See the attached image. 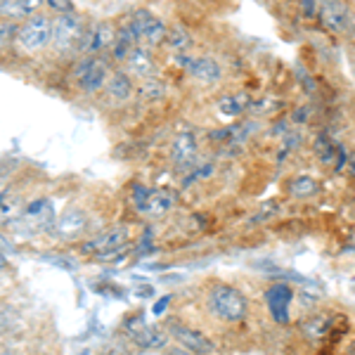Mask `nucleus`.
Here are the masks:
<instances>
[{
    "instance_id": "obj_18",
    "label": "nucleus",
    "mask_w": 355,
    "mask_h": 355,
    "mask_svg": "<svg viewBox=\"0 0 355 355\" xmlns=\"http://www.w3.org/2000/svg\"><path fill=\"white\" fill-rule=\"evenodd\" d=\"M125 67H128V71L133 73V76H140V78H150L154 76V71H157V62H154L152 53L147 48H142V45H137L133 53H130V57L125 60Z\"/></svg>"
},
{
    "instance_id": "obj_26",
    "label": "nucleus",
    "mask_w": 355,
    "mask_h": 355,
    "mask_svg": "<svg viewBox=\"0 0 355 355\" xmlns=\"http://www.w3.org/2000/svg\"><path fill=\"white\" fill-rule=\"evenodd\" d=\"M318 190H320L318 180L311 175H299L289 182V194H294L296 199H308L313 194H318Z\"/></svg>"
},
{
    "instance_id": "obj_20",
    "label": "nucleus",
    "mask_w": 355,
    "mask_h": 355,
    "mask_svg": "<svg viewBox=\"0 0 355 355\" xmlns=\"http://www.w3.org/2000/svg\"><path fill=\"white\" fill-rule=\"evenodd\" d=\"M216 107H218V112L225 114V116H242L244 112H249L251 97L246 93H227L218 97Z\"/></svg>"
},
{
    "instance_id": "obj_1",
    "label": "nucleus",
    "mask_w": 355,
    "mask_h": 355,
    "mask_svg": "<svg viewBox=\"0 0 355 355\" xmlns=\"http://www.w3.org/2000/svg\"><path fill=\"white\" fill-rule=\"evenodd\" d=\"M209 301V311L223 322H242L249 313V301L237 287L230 284H216L206 296Z\"/></svg>"
},
{
    "instance_id": "obj_5",
    "label": "nucleus",
    "mask_w": 355,
    "mask_h": 355,
    "mask_svg": "<svg viewBox=\"0 0 355 355\" xmlns=\"http://www.w3.org/2000/svg\"><path fill=\"white\" fill-rule=\"evenodd\" d=\"M110 64L105 57L97 55H83V60L73 67V78L83 93H97L107 81H110Z\"/></svg>"
},
{
    "instance_id": "obj_28",
    "label": "nucleus",
    "mask_w": 355,
    "mask_h": 355,
    "mask_svg": "<svg viewBox=\"0 0 355 355\" xmlns=\"http://www.w3.org/2000/svg\"><path fill=\"white\" fill-rule=\"evenodd\" d=\"M214 171H216L214 162H197L187 173H182V187H192L197 180H206V178L214 175Z\"/></svg>"
},
{
    "instance_id": "obj_30",
    "label": "nucleus",
    "mask_w": 355,
    "mask_h": 355,
    "mask_svg": "<svg viewBox=\"0 0 355 355\" xmlns=\"http://www.w3.org/2000/svg\"><path fill=\"white\" fill-rule=\"evenodd\" d=\"M275 110H279V100L275 97H266V100H259V102H251L249 112L254 116H263V114H272Z\"/></svg>"
},
{
    "instance_id": "obj_37",
    "label": "nucleus",
    "mask_w": 355,
    "mask_h": 355,
    "mask_svg": "<svg viewBox=\"0 0 355 355\" xmlns=\"http://www.w3.org/2000/svg\"><path fill=\"white\" fill-rule=\"evenodd\" d=\"M168 301H171V296H164L162 301H157V303H154V308H152V313L154 315H162L166 311V306H168Z\"/></svg>"
},
{
    "instance_id": "obj_9",
    "label": "nucleus",
    "mask_w": 355,
    "mask_h": 355,
    "mask_svg": "<svg viewBox=\"0 0 355 355\" xmlns=\"http://www.w3.org/2000/svg\"><path fill=\"white\" fill-rule=\"evenodd\" d=\"M128 19H130V24L135 26V31L140 33V38L147 45H159V43L166 41L168 26H166L164 21L152 12V10L140 8V10H135V12L128 17Z\"/></svg>"
},
{
    "instance_id": "obj_25",
    "label": "nucleus",
    "mask_w": 355,
    "mask_h": 355,
    "mask_svg": "<svg viewBox=\"0 0 355 355\" xmlns=\"http://www.w3.org/2000/svg\"><path fill=\"white\" fill-rule=\"evenodd\" d=\"M43 0H3V19H19L31 17Z\"/></svg>"
},
{
    "instance_id": "obj_14",
    "label": "nucleus",
    "mask_w": 355,
    "mask_h": 355,
    "mask_svg": "<svg viewBox=\"0 0 355 355\" xmlns=\"http://www.w3.org/2000/svg\"><path fill=\"white\" fill-rule=\"evenodd\" d=\"M168 334L173 336L180 346H185L187 351H192V353H218V346H216L209 336L197 329H192V327H187V324H182V322H171Z\"/></svg>"
},
{
    "instance_id": "obj_10",
    "label": "nucleus",
    "mask_w": 355,
    "mask_h": 355,
    "mask_svg": "<svg viewBox=\"0 0 355 355\" xmlns=\"http://www.w3.org/2000/svg\"><path fill=\"white\" fill-rule=\"evenodd\" d=\"M318 17L329 33H346L351 28V10L343 0H320Z\"/></svg>"
},
{
    "instance_id": "obj_19",
    "label": "nucleus",
    "mask_w": 355,
    "mask_h": 355,
    "mask_svg": "<svg viewBox=\"0 0 355 355\" xmlns=\"http://www.w3.org/2000/svg\"><path fill=\"white\" fill-rule=\"evenodd\" d=\"M105 90H107V97H110V100L125 102V100H130V95H133V81H130V76L125 71H114L105 85Z\"/></svg>"
},
{
    "instance_id": "obj_32",
    "label": "nucleus",
    "mask_w": 355,
    "mask_h": 355,
    "mask_svg": "<svg viewBox=\"0 0 355 355\" xmlns=\"http://www.w3.org/2000/svg\"><path fill=\"white\" fill-rule=\"evenodd\" d=\"M48 3V8L53 10L57 15H69V12H76V8H73L71 0H45Z\"/></svg>"
},
{
    "instance_id": "obj_2",
    "label": "nucleus",
    "mask_w": 355,
    "mask_h": 355,
    "mask_svg": "<svg viewBox=\"0 0 355 355\" xmlns=\"http://www.w3.org/2000/svg\"><path fill=\"white\" fill-rule=\"evenodd\" d=\"M123 334H125V339L133 341L142 351H162V348L168 346V339H171L168 331H164L162 327H157V324H150L142 313L128 315V318L123 320Z\"/></svg>"
},
{
    "instance_id": "obj_24",
    "label": "nucleus",
    "mask_w": 355,
    "mask_h": 355,
    "mask_svg": "<svg viewBox=\"0 0 355 355\" xmlns=\"http://www.w3.org/2000/svg\"><path fill=\"white\" fill-rule=\"evenodd\" d=\"M24 218L31 220V223H38V225H50L55 218L53 214V202L50 199H36V202H31L24 209Z\"/></svg>"
},
{
    "instance_id": "obj_11",
    "label": "nucleus",
    "mask_w": 355,
    "mask_h": 355,
    "mask_svg": "<svg viewBox=\"0 0 355 355\" xmlns=\"http://www.w3.org/2000/svg\"><path fill=\"white\" fill-rule=\"evenodd\" d=\"M171 164L175 166L178 173H187L197 164V135L192 130H182L171 142Z\"/></svg>"
},
{
    "instance_id": "obj_38",
    "label": "nucleus",
    "mask_w": 355,
    "mask_h": 355,
    "mask_svg": "<svg viewBox=\"0 0 355 355\" xmlns=\"http://www.w3.org/2000/svg\"><path fill=\"white\" fill-rule=\"evenodd\" d=\"M346 168L351 171V175L355 178V152L351 154V157H348V164H346Z\"/></svg>"
},
{
    "instance_id": "obj_21",
    "label": "nucleus",
    "mask_w": 355,
    "mask_h": 355,
    "mask_svg": "<svg viewBox=\"0 0 355 355\" xmlns=\"http://www.w3.org/2000/svg\"><path fill=\"white\" fill-rule=\"evenodd\" d=\"M313 150H315V154H318L320 164L336 166V159H339L341 145H339V142L331 140L327 133H320L318 137H315V142H313Z\"/></svg>"
},
{
    "instance_id": "obj_6",
    "label": "nucleus",
    "mask_w": 355,
    "mask_h": 355,
    "mask_svg": "<svg viewBox=\"0 0 355 355\" xmlns=\"http://www.w3.org/2000/svg\"><path fill=\"white\" fill-rule=\"evenodd\" d=\"M175 64L182 67L187 73L199 83L214 85L223 78V67L214 57L209 55H190V53H178L175 55Z\"/></svg>"
},
{
    "instance_id": "obj_12",
    "label": "nucleus",
    "mask_w": 355,
    "mask_h": 355,
    "mask_svg": "<svg viewBox=\"0 0 355 355\" xmlns=\"http://www.w3.org/2000/svg\"><path fill=\"white\" fill-rule=\"evenodd\" d=\"M125 242H128V227L119 225V227H112V230H107L102 234H95V237L88 239V242H83L81 251L88 256H95V259H102V256L121 249Z\"/></svg>"
},
{
    "instance_id": "obj_39",
    "label": "nucleus",
    "mask_w": 355,
    "mask_h": 355,
    "mask_svg": "<svg viewBox=\"0 0 355 355\" xmlns=\"http://www.w3.org/2000/svg\"><path fill=\"white\" fill-rule=\"evenodd\" d=\"M351 351H353V353H355V341H353V343H351Z\"/></svg>"
},
{
    "instance_id": "obj_4",
    "label": "nucleus",
    "mask_w": 355,
    "mask_h": 355,
    "mask_svg": "<svg viewBox=\"0 0 355 355\" xmlns=\"http://www.w3.org/2000/svg\"><path fill=\"white\" fill-rule=\"evenodd\" d=\"M53 33H55V21H50L45 15H31L19 26L17 45L24 53H41L45 45L53 41Z\"/></svg>"
},
{
    "instance_id": "obj_35",
    "label": "nucleus",
    "mask_w": 355,
    "mask_h": 355,
    "mask_svg": "<svg viewBox=\"0 0 355 355\" xmlns=\"http://www.w3.org/2000/svg\"><path fill=\"white\" fill-rule=\"evenodd\" d=\"M308 116H311V107H308V105H303L296 112H291V121H294V123H306Z\"/></svg>"
},
{
    "instance_id": "obj_17",
    "label": "nucleus",
    "mask_w": 355,
    "mask_h": 355,
    "mask_svg": "<svg viewBox=\"0 0 355 355\" xmlns=\"http://www.w3.org/2000/svg\"><path fill=\"white\" fill-rule=\"evenodd\" d=\"M140 33L135 31V26L130 24V19L125 21V24L119 26V31H116V41H114L112 45V57L116 62H123L125 64V60L130 57V53L140 45Z\"/></svg>"
},
{
    "instance_id": "obj_36",
    "label": "nucleus",
    "mask_w": 355,
    "mask_h": 355,
    "mask_svg": "<svg viewBox=\"0 0 355 355\" xmlns=\"http://www.w3.org/2000/svg\"><path fill=\"white\" fill-rule=\"evenodd\" d=\"M301 8H303V15L306 17L318 15V3H315V0H301Z\"/></svg>"
},
{
    "instance_id": "obj_16",
    "label": "nucleus",
    "mask_w": 355,
    "mask_h": 355,
    "mask_svg": "<svg viewBox=\"0 0 355 355\" xmlns=\"http://www.w3.org/2000/svg\"><path fill=\"white\" fill-rule=\"evenodd\" d=\"M256 130H259V121H256V119H249V121H239L234 125H225V128L211 130L209 140L218 142V145H225V147H237V145H244V142L249 140Z\"/></svg>"
},
{
    "instance_id": "obj_31",
    "label": "nucleus",
    "mask_w": 355,
    "mask_h": 355,
    "mask_svg": "<svg viewBox=\"0 0 355 355\" xmlns=\"http://www.w3.org/2000/svg\"><path fill=\"white\" fill-rule=\"evenodd\" d=\"M299 142H301V135L299 133H287V135H284L282 147H279V152H277V162L282 164L284 159H287V154L294 152L296 147H299Z\"/></svg>"
},
{
    "instance_id": "obj_22",
    "label": "nucleus",
    "mask_w": 355,
    "mask_h": 355,
    "mask_svg": "<svg viewBox=\"0 0 355 355\" xmlns=\"http://www.w3.org/2000/svg\"><path fill=\"white\" fill-rule=\"evenodd\" d=\"M83 227H85V216L76 209H69L67 214L55 223V232L60 234V237H73V234H78Z\"/></svg>"
},
{
    "instance_id": "obj_34",
    "label": "nucleus",
    "mask_w": 355,
    "mask_h": 355,
    "mask_svg": "<svg viewBox=\"0 0 355 355\" xmlns=\"http://www.w3.org/2000/svg\"><path fill=\"white\" fill-rule=\"evenodd\" d=\"M62 259H64V256H53V254H45V256H43V261L53 263V266L62 268V270H73V268H76V263H71V261H62Z\"/></svg>"
},
{
    "instance_id": "obj_23",
    "label": "nucleus",
    "mask_w": 355,
    "mask_h": 355,
    "mask_svg": "<svg viewBox=\"0 0 355 355\" xmlns=\"http://www.w3.org/2000/svg\"><path fill=\"white\" fill-rule=\"evenodd\" d=\"M164 45L168 48V53H187V50L192 48V36H190V31H187L185 26H180V24H173V26H168V33H166V41Z\"/></svg>"
},
{
    "instance_id": "obj_7",
    "label": "nucleus",
    "mask_w": 355,
    "mask_h": 355,
    "mask_svg": "<svg viewBox=\"0 0 355 355\" xmlns=\"http://www.w3.org/2000/svg\"><path fill=\"white\" fill-rule=\"evenodd\" d=\"M83 33H85V26H83L81 17H78L76 12L60 15L55 19L53 43H55V48L60 50V53H71V50H78Z\"/></svg>"
},
{
    "instance_id": "obj_33",
    "label": "nucleus",
    "mask_w": 355,
    "mask_h": 355,
    "mask_svg": "<svg viewBox=\"0 0 355 355\" xmlns=\"http://www.w3.org/2000/svg\"><path fill=\"white\" fill-rule=\"evenodd\" d=\"M17 33H19V28H17V24L12 19H3V31H0V41H3V48H8V41H12V38H17Z\"/></svg>"
},
{
    "instance_id": "obj_13",
    "label": "nucleus",
    "mask_w": 355,
    "mask_h": 355,
    "mask_svg": "<svg viewBox=\"0 0 355 355\" xmlns=\"http://www.w3.org/2000/svg\"><path fill=\"white\" fill-rule=\"evenodd\" d=\"M116 41V31L112 28L110 21H97L90 28H85L81 45H78V53L81 55H100L102 50L112 48Z\"/></svg>"
},
{
    "instance_id": "obj_15",
    "label": "nucleus",
    "mask_w": 355,
    "mask_h": 355,
    "mask_svg": "<svg viewBox=\"0 0 355 355\" xmlns=\"http://www.w3.org/2000/svg\"><path fill=\"white\" fill-rule=\"evenodd\" d=\"M291 301H294V289L289 284H272L266 291L268 311L277 324H287L291 320Z\"/></svg>"
},
{
    "instance_id": "obj_3",
    "label": "nucleus",
    "mask_w": 355,
    "mask_h": 355,
    "mask_svg": "<svg viewBox=\"0 0 355 355\" xmlns=\"http://www.w3.org/2000/svg\"><path fill=\"white\" fill-rule=\"evenodd\" d=\"M130 202H133L137 214L157 218V216H164L173 209L178 202V194L173 190H166V187L164 190H152V187L135 182L133 190H130Z\"/></svg>"
},
{
    "instance_id": "obj_8",
    "label": "nucleus",
    "mask_w": 355,
    "mask_h": 355,
    "mask_svg": "<svg viewBox=\"0 0 355 355\" xmlns=\"http://www.w3.org/2000/svg\"><path fill=\"white\" fill-rule=\"evenodd\" d=\"M341 315L331 313V311H320L313 313L311 318H306L301 322V334L306 341L311 343H322L331 339V334H336V324L341 322Z\"/></svg>"
},
{
    "instance_id": "obj_27",
    "label": "nucleus",
    "mask_w": 355,
    "mask_h": 355,
    "mask_svg": "<svg viewBox=\"0 0 355 355\" xmlns=\"http://www.w3.org/2000/svg\"><path fill=\"white\" fill-rule=\"evenodd\" d=\"M137 93H140L142 100H147V102H159V100H164V97H166V83L159 81V78H154V76L142 78Z\"/></svg>"
},
{
    "instance_id": "obj_29",
    "label": "nucleus",
    "mask_w": 355,
    "mask_h": 355,
    "mask_svg": "<svg viewBox=\"0 0 355 355\" xmlns=\"http://www.w3.org/2000/svg\"><path fill=\"white\" fill-rule=\"evenodd\" d=\"M277 211H279V204L275 202V199H268V202H263V204L259 206V211H256V214L249 218V225H261V223L272 220Z\"/></svg>"
}]
</instances>
